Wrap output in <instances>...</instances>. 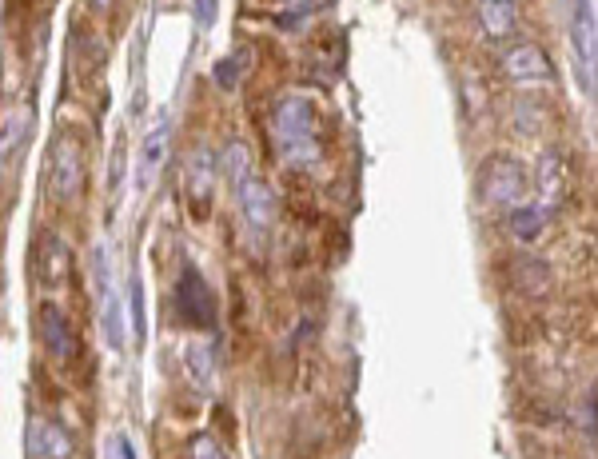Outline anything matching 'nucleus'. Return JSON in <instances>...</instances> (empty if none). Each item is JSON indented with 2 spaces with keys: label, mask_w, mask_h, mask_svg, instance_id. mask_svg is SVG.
<instances>
[{
  "label": "nucleus",
  "mask_w": 598,
  "mask_h": 459,
  "mask_svg": "<svg viewBox=\"0 0 598 459\" xmlns=\"http://www.w3.org/2000/svg\"><path fill=\"white\" fill-rule=\"evenodd\" d=\"M503 72H507L511 80H519V84H531V80H551V76H555V64H551V56H547L539 44L519 40V44L503 56Z\"/></svg>",
  "instance_id": "obj_11"
},
{
  "label": "nucleus",
  "mask_w": 598,
  "mask_h": 459,
  "mask_svg": "<svg viewBox=\"0 0 598 459\" xmlns=\"http://www.w3.org/2000/svg\"><path fill=\"white\" fill-rule=\"evenodd\" d=\"M112 4H116V0H88L92 12H112Z\"/></svg>",
  "instance_id": "obj_23"
},
{
  "label": "nucleus",
  "mask_w": 598,
  "mask_h": 459,
  "mask_svg": "<svg viewBox=\"0 0 598 459\" xmlns=\"http://www.w3.org/2000/svg\"><path fill=\"white\" fill-rule=\"evenodd\" d=\"M236 200H240V212H244V220L256 228V232H268L272 224H276V192H272V184L264 180V176H244L240 184H236Z\"/></svg>",
  "instance_id": "obj_9"
},
{
  "label": "nucleus",
  "mask_w": 598,
  "mask_h": 459,
  "mask_svg": "<svg viewBox=\"0 0 598 459\" xmlns=\"http://www.w3.org/2000/svg\"><path fill=\"white\" fill-rule=\"evenodd\" d=\"M168 132H172V120H168V112H160V116L152 120V128H148V136H144V148H140V160H136V188H140V192H148L152 180H156V172L164 168Z\"/></svg>",
  "instance_id": "obj_10"
},
{
  "label": "nucleus",
  "mask_w": 598,
  "mask_h": 459,
  "mask_svg": "<svg viewBox=\"0 0 598 459\" xmlns=\"http://www.w3.org/2000/svg\"><path fill=\"white\" fill-rule=\"evenodd\" d=\"M188 368H192V380L208 384L212 380V352L208 348H188Z\"/></svg>",
  "instance_id": "obj_20"
},
{
  "label": "nucleus",
  "mask_w": 598,
  "mask_h": 459,
  "mask_svg": "<svg viewBox=\"0 0 598 459\" xmlns=\"http://www.w3.org/2000/svg\"><path fill=\"white\" fill-rule=\"evenodd\" d=\"M475 188H479V200H483V204L519 208V200H523V192H527V172H523V164L511 160V156H491V160H483Z\"/></svg>",
  "instance_id": "obj_6"
},
{
  "label": "nucleus",
  "mask_w": 598,
  "mask_h": 459,
  "mask_svg": "<svg viewBox=\"0 0 598 459\" xmlns=\"http://www.w3.org/2000/svg\"><path fill=\"white\" fill-rule=\"evenodd\" d=\"M216 4H220V0H196V24H200V28H212Z\"/></svg>",
  "instance_id": "obj_22"
},
{
  "label": "nucleus",
  "mask_w": 598,
  "mask_h": 459,
  "mask_svg": "<svg viewBox=\"0 0 598 459\" xmlns=\"http://www.w3.org/2000/svg\"><path fill=\"white\" fill-rule=\"evenodd\" d=\"M507 228H511V236H515V240L535 244V240L547 232V208H539V204H519V208L511 212Z\"/></svg>",
  "instance_id": "obj_16"
},
{
  "label": "nucleus",
  "mask_w": 598,
  "mask_h": 459,
  "mask_svg": "<svg viewBox=\"0 0 598 459\" xmlns=\"http://www.w3.org/2000/svg\"><path fill=\"white\" fill-rule=\"evenodd\" d=\"M28 452L36 459H76V444L60 424L36 416L28 424Z\"/></svg>",
  "instance_id": "obj_13"
},
{
  "label": "nucleus",
  "mask_w": 598,
  "mask_h": 459,
  "mask_svg": "<svg viewBox=\"0 0 598 459\" xmlns=\"http://www.w3.org/2000/svg\"><path fill=\"white\" fill-rule=\"evenodd\" d=\"M188 459H228V452H224V444L216 436H196L188 444Z\"/></svg>",
  "instance_id": "obj_19"
},
{
  "label": "nucleus",
  "mask_w": 598,
  "mask_h": 459,
  "mask_svg": "<svg viewBox=\"0 0 598 459\" xmlns=\"http://www.w3.org/2000/svg\"><path fill=\"white\" fill-rule=\"evenodd\" d=\"M0 304H4V276H0Z\"/></svg>",
  "instance_id": "obj_24"
},
{
  "label": "nucleus",
  "mask_w": 598,
  "mask_h": 459,
  "mask_svg": "<svg viewBox=\"0 0 598 459\" xmlns=\"http://www.w3.org/2000/svg\"><path fill=\"white\" fill-rule=\"evenodd\" d=\"M272 136L280 156L292 168H315L327 156V132H323V116L315 112L311 100L303 96H284L272 112Z\"/></svg>",
  "instance_id": "obj_1"
},
{
  "label": "nucleus",
  "mask_w": 598,
  "mask_h": 459,
  "mask_svg": "<svg viewBox=\"0 0 598 459\" xmlns=\"http://www.w3.org/2000/svg\"><path fill=\"white\" fill-rule=\"evenodd\" d=\"M36 336H40V348L48 352V360H52L56 368H72V364L80 360L76 324H72V316H68L60 304L44 300V304L36 308Z\"/></svg>",
  "instance_id": "obj_5"
},
{
  "label": "nucleus",
  "mask_w": 598,
  "mask_h": 459,
  "mask_svg": "<svg viewBox=\"0 0 598 459\" xmlns=\"http://www.w3.org/2000/svg\"><path fill=\"white\" fill-rule=\"evenodd\" d=\"M240 80H244V52H236V56H224V60H216V84H220L224 92L240 88Z\"/></svg>",
  "instance_id": "obj_18"
},
{
  "label": "nucleus",
  "mask_w": 598,
  "mask_h": 459,
  "mask_svg": "<svg viewBox=\"0 0 598 459\" xmlns=\"http://www.w3.org/2000/svg\"><path fill=\"white\" fill-rule=\"evenodd\" d=\"M68 272H72V248L56 232H44L40 248H36V276H40V284L60 288L68 280Z\"/></svg>",
  "instance_id": "obj_12"
},
{
  "label": "nucleus",
  "mask_w": 598,
  "mask_h": 459,
  "mask_svg": "<svg viewBox=\"0 0 598 459\" xmlns=\"http://www.w3.org/2000/svg\"><path fill=\"white\" fill-rule=\"evenodd\" d=\"M92 276H96V304H100V332L104 344L112 352L124 348V296L116 284V268H112V252L96 248L92 252Z\"/></svg>",
  "instance_id": "obj_3"
},
{
  "label": "nucleus",
  "mask_w": 598,
  "mask_h": 459,
  "mask_svg": "<svg viewBox=\"0 0 598 459\" xmlns=\"http://www.w3.org/2000/svg\"><path fill=\"white\" fill-rule=\"evenodd\" d=\"M84 180H88V164H84L80 140L68 132H56V140L48 148V196L56 204H72V200H80Z\"/></svg>",
  "instance_id": "obj_2"
},
{
  "label": "nucleus",
  "mask_w": 598,
  "mask_h": 459,
  "mask_svg": "<svg viewBox=\"0 0 598 459\" xmlns=\"http://www.w3.org/2000/svg\"><path fill=\"white\" fill-rule=\"evenodd\" d=\"M571 52H575V64H579L583 96L595 100L598 44H595V4L591 0H575V8H571Z\"/></svg>",
  "instance_id": "obj_7"
},
{
  "label": "nucleus",
  "mask_w": 598,
  "mask_h": 459,
  "mask_svg": "<svg viewBox=\"0 0 598 459\" xmlns=\"http://www.w3.org/2000/svg\"><path fill=\"white\" fill-rule=\"evenodd\" d=\"M212 184H216V160L208 148H192L188 152V164H184V196H188V208L192 216H208L212 212Z\"/></svg>",
  "instance_id": "obj_8"
},
{
  "label": "nucleus",
  "mask_w": 598,
  "mask_h": 459,
  "mask_svg": "<svg viewBox=\"0 0 598 459\" xmlns=\"http://www.w3.org/2000/svg\"><path fill=\"white\" fill-rule=\"evenodd\" d=\"M479 24L491 40H507L515 32V0H479Z\"/></svg>",
  "instance_id": "obj_15"
},
{
  "label": "nucleus",
  "mask_w": 598,
  "mask_h": 459,
  "mask_svg": "<svg viewBox=\"0 0 598 459\" xmlns=\"http://www.w3.org/2000/svg\"><path fill=\"white\" fill-rule=\"evenodd\" d=\"M28 136H32V108L8 112V120L0 124V168L20 160V152L28 148Z\"/></svg>",
  "instance_id": "obj_14"
},
{
  "label": "nucleus",
  "mask_w": 598,
  "mask_h": 459,
  "mask_svg": "<svg viewBox=\"0 0 598 459\" xmlns=\"http://www.w3.org/2000/svg\"><path fill=\"white\" fill-rule=\"evenodd\" d=\"M172 316L184 324V328H200V332H212L216 328V296L208 288V280L200 276V268H184L176 276V288H172Z\"/></svg>",
  "instance_id": "obj_4"
},
{
  "label": "nucleus",
  "mask_w": 598,
  "mask_h": 459,
  "mask_svg": "<svg viewBox=\"0 0 598 459\" xmlns=\"http://www.w3.org/2000/svg\"><path fill=\"white\" fill-rule=\"evenodd\" d=\"M100 459H136V448H132V440H128L124 432H112V436L104 440V456Z\"/></svg>",
  "instance_id": "obj_21"
},
{
  "label": "nucleus",
  "mask_w": 598,
  "mask_h": 459,
  "mask_svg": "<svg viewBox=\"0 0 598 459\" xmlns=\"http://www.w3.org/2000/svg\"><path fill=\"white\" fill-rule=\"evenodd\" d=\"M216 168H224V176H228L232 188H236L244 176H252V152H248V144H244V140H232V144L224 148V156H220Z\"/></svg>",
  "instance_id": "obj_17"
}]
</instances>
